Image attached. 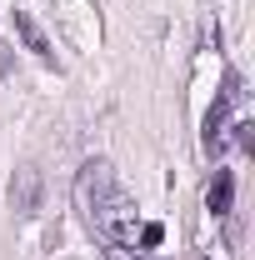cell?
Masks as SVG:
<instances>
[{
    "instance_id": "cell-3",
    "label": "cell",
    "mask_w": 255,
    "mask_h": 260,
    "mask_svg": "<svg viewBox=\"0 0 255 260\" xmlns=\"http://www.w3.org/2000/svg\"><path fill=\"white\" fill-rule=\"evenodd\" d=\"M205 205H210V215H230V205H235V175L230 170H215V180L205 190Z\"/></svg>"
},
{
    "instance_id": "cell-5",
    "label": "cell",
    "mask_w": 255,
    "mask_h": 260,
    "mask_svg": "<svg viewBox=\"0 0 255 260\" xmlns=\"http://www.w3.org/2000/svg\"><path fill=\"white\" fill-rule=\"evenodd\" d=\"M15 30H20V40L30 45L35 55H45V60H50V40L40 35V25H35V20H30V15H25V10H15Z\"/></svg>"
},
{
    "instance_id": "cell-2",
    "label": "cell",
    "mask_w": 255,
    "mask_h": 260,
    "mask_svg": "<svg viewBox=\"0 0 255 260\" xmlns=\"http://www.w3.org/2000/svg\"><path fill=\"white\" fill-rule=\"evenodd\" d=\"M40 195H45L40 170H35V165H20L15 180H10V205H15V215H35V210H40Z\"/></svg>"
},
{
    "instance_id": "cell-4",
    "label": "cell",
    "mask_w": 255,
    "mask_h": 260,
    "mask_svg": "<svg viewBox=\"0 0 255 260\" xmlns=\"http://www.w3.org/2000/svg\"><path fill=\"white\" fill-rule=\"evenodd\" d=\"M225 115H230L225 100H215V105L205 110V150H210V155H220V150H225Z\"/></svg>"
},
{
    "instance_id": "cell-6",
    "label": "cell",
    "mask_w": 255,
    "mask_h": 260,
    "mask_svg": "<svg viewBox=\"0 0 255 260\" xmlns=\"http://www.w3.org/2000/svg\"><path fill=\"white\" fill-rule=\"evenodd\" d=\"M160 240H165V225H155V220H150V225H140V250H155Z\"/></svg>"
},
{
    "instance_id": "cell-7",
    "label": "cell",
    "mask_w": 255,
    "mask_h": 260,
    "mask_svg": "<svg viewBox=\"0 0 255 260\" xmlns=\"http://www.w3.org/2000/svg\"><path fill=\"white\" fill-rule=\"evenodd\" d=\"M235 140H240L245 150H250V145H255V125H250V120H240V125H235Z\"/></svg>"
},
{
    "instance_id": "cell-1",
    "label": "cell",
    "mask_w": 255,
    "mask_h": 260,
    "mask_svg": "<svg viewBox=\"0 0 255 260\" xmlns=\"http://www.w3.org/2000/svg\"><path fill=\"white\" fill-rule=\"evenodd\" d=\"M75 195L85 205V220L105 245H125V195L115 185V170L105 160H85L80 165V180H75Z\"/></svg>"
}]
</instances>
